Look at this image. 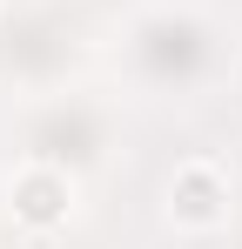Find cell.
<instances>
[{"mask_svg": "<svg viewBox=\"0 0 242 249\" xmlns=\"http://www.w3.org/2000/svg\"><path fill=\"white\" fill-rule=\"evenodd\" d=\"M7 209H14L20 229L54 236V229H68V215H74V182H68L61 168H47V162H27V168H14V182H7Z\"/></svg>", "mask_w": 242, "mask_h": 249, "instance_id": "obj_1", "label": "cell"}, {"mask_svg": "<svg viewBox=\"0 0 242 249\" xmlns=\"http://www.w3.org/2000/svg\"><path fill=\"white\" fill-rule=\"evenodd\" d=\"M229 215V175L215 162H182L168 182V222L175 229H215Z\"/></svg>", "mask_w": 242, "mask_h": 249, "instance_id": "obj_2", "label": "cell"}]
</instances>
